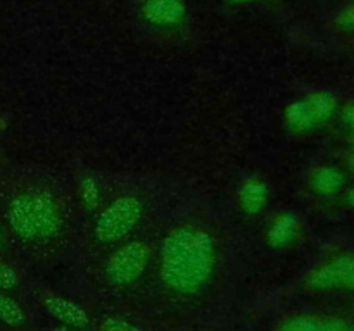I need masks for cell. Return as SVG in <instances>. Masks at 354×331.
<instances>
[{"label": "cell", "instance_id": "cell-15", "mask_svg": "<svg viewBox=\"0 0 354 331\" xmlns=\"http://www.w3.org/2000/svg\"><path fill=\"white\" fill-rule=\"evenodd\" d=\"M100 330L102 331H140L138 328H135L133 324L127 323V321L116 319V317H107V319H104L102 328H100Z\"/></svg>", "mask_w": 354, "mask_h": 331}, {"label": "cell", "instance_id": "cell-2", "mask_svg": "<svg viewBox=\"0 0 354 331\" xmlns=\"http://www.w3.org/2000/svg\"><path fill=\"white\" fill-rule=\"evenodd\" d=\"M7 219L10 228L26 240L52 237L57 233L61 223L54 199L44 192L16 197L7 210Z\"/></svg>", "mask_w": 354, "mask_h": 331}, {"label": "cell", "instance_id": "cell-6", "mask_svg": "<svg viewBox=\"0 0 354 331\" xmlns=\"http://www.w3.org/2000/svg\"><path fill=\"white\" fill-rule=\"evenodd\" d=\"M144 14L151 23L173 24L182 19L185 6L182 0H147Z\"/></svg>", "mask_w": 354, "mask_h": 331}, {"label": "cell", "instance_id": "cell-13", "mask_svg": "<svg viewBox=\"0 0 354 331\" xmlns=\"http://www.w3.org/2000/svg\"><path fill=\"white\" fill-rule=\"evenodd\" d=\"M0 321L10 326H17L24 321V310L16 300L7 295H0Z\"/></svg>", "mask_w": 354, "mask_h": 331}, {"label": "cell", "instance_id": "cell-10", "mask_svg": "<svg viewBox=\"0 0 354 331\" xmlns=\"http://www.w3.org/2000/svg\"><path fill=\"white\" fill-rule=\"evenodd\" d=\"M296 217L290 216V214H283L282 217L277 219V223L273 224L272 230H270V243L275 245V247L287 243V241L294 237V233H296Z\"/></svg>", "mask_w": 354, "mask_h": 331}, {"label": "cell", "instance_id": "cell-20", "mask_svg": "<svg viewBox=\"0 0 354 331\" xmlns=\"http://www.w3.org/2000/svg\"><path fill=\"white\" fill-rule=\"evenodd\" d=\"M348 200H349V203H351V205H354V190H351V192H349Z\"/></svg>", "mask_w": 354, "mask_h": 331}, {"label": "cell", "instance_id": "cell-9", "mask_svg": "<svg viewBox=\"0 0 354 331\" xmlns=\"http://www.w3.org/2000/svg\"><path fill=\"white\" fill-rule=\"evenodd\" d=\"M266 202V186L258 179L245 183L241 192V203L248 212H259Z\"/></svg>", "mask_w": 354, "mask_h": 331}, {"label": "cell", "instance_id": "cell-12", "mask_svg": "<svg viewBox=\"0 0 354 331\" xmlns=\"http://www.w3.org/2000/svg\"><path fill=\"white\" fill-rule=\"evenodd\" d=\"M286 117L289 126L294 128V130L304 131L315 126L313 116L310 114V110H308L306 103L304 102H296L292 103V106H289Z\"/></svg>", "mask_w": 354, "mask_h": 331}, {"label": "cell", "instance_id": "cell-19", "mask_svg": "<svg viewBox=\"0 0 354 331\" xmlns=\"http://www.w3.org/2000/svg\"><path fill=\"white\" fill-rule=\"evenodd\" d=\"M344 116H346V121H348V123L351 124V126L354 128V106L348 107V109H346Z\"/></svg>", "mask_w": 354, "mask_h": 331}, {"label": "cell", "instance_id": "cell-11", "mask_svg": "<svg viewBox=\"0 0 354 331\" xmlns=\"http://www.w3.org/2000/svg\"><path fill=\"white\" fill-rule=\"evenodd\" d=\"M304 103H306L308 110H310V114L313 116L315 123H317V121L327 119L335 109V100L332 99L330 95H327V93H317V95H311Z\"/></svg>", "mask_w": 354, "mask_h": 331}, {"label": "cell", "instance_id": "cell-5", "mask_svg": "<svg viewBox=\"0 0 354 331\" xmlns=\"http://www.w3.org/2000/svg\"><path fill=\"white\" fill-rule=\"evenodd\" d=\"M310 283L318 288L335 285L354 286V259H337L310 276Z\"/></svg>", "mask_w": 354, "mask_h": 331}, {"label": "cell", "instance_id": "cell-1", "mask_svg": "<svg viewBox=\"0 0 354 331\" xmlns=\"http://www.w3.org/2000/svg\"><path fill=\"white\" fill-rule=\"evenodd\" d=\"M214 265V243L197 228H180L165 240L161 248V276L180 292L196 290L209 278Z\"/></svg>", "mask_w": 354, "mask_h": 331}, {"label": "cell", "instance_id": "cell-21", "mask_svg": "<svg viewBox=\"0 0 354 331\" xmlns=\"http://www.w3.org/2000/svg\"><path fill=\"white\" fill-rule=\"evenodd\" d=\"M54 331H69V330H68V328H66V326H62V328H55Z\"/></svg>", "mask_w": 354, "mask_h": 331}, {"label": "cell", "instance_id": "cell-3", "mask_svg": "<svg viewBox=\"0 0 354 331\" xmlns=\"http://www.w3.org/2000/svg\"><path fill=\"white\" fill-rule=\"evenodd\" d=\"M142 214V203L135 197H123L111 203L97 221V237L100 240H120L130 233L138 223Z\"/></svg>", "mask_w": 354, "mask_h": 331}, {"label": "cell", "instance_id": "cell-8", "mask_svg": "<svg viewBox=\"0 0 354 331\" xmlns=\"http://www.w3.org/2000/svg\"><path fill=\"white\" fill-rule=\"evenodd\" d=\"M342 174L334 168H320L315 171V174L311 176V188L318 193H334L335 190H339L342 186Z\"/></svg>", "mask_w": 354, "mask_h": 331}, {"label": "cell", "instance_id": "cell-17", "mask_svg": "<svg viewBox=\"0 0 354 331\" xmlns=\"http://www.w3.org/2000/svg\"><path fill=\"white\" fill-rule=\"evenodd\" d=\"M82 195L83 200H85L88 205H95L97 200H99V190H97V185L92 179H85V181H83Z\"/></svg>", "mask_w": 354, "mask_h": 331}, {"label": "cell", "instance_id": "cell-7", "mask_svg": "<svg viewBox=\"0 0 354 331\" xmlns=\"http://www.w3.org/2000/svg\"><path fill=\"white\" fill-rule=\"evenodd\" d=\"M45 307L54 317H57L61 323L69 324V326H85L88 323V316L82 307L69 300L61 299V297H48L45 300Z\"/></svg>", "mask_w": 354, "mask_h": 331}, {"label": "cell", "instance_id": "cell-16", "mask_svg": "<svg viewBox=\"0 0 354 331\" xmlns=\"http://www.w3.org/2000/svg\"><path fill=\"white\" fill-rule=\"evenodd\" d=\"M17 283V274L14 269H10L9 265L0 264V288L9 290L14 288Z\"/></svg>", "mask_w": 354, "mask_h": 331}, {"label": "cell", "instance_id": "cell-18", "mask_svg": "<svg viewBox=\"0 0 354 331\" xmlns=\"http://www.w3.org/2000/svg\"><path fill=\"white\" fill-rule=\"evenodd\" d=\"M324 331H348L346 324L339 319H325L322 321Z\"/></svg>", "mask_w": 354, "mask_h": 331}, {"label": "cell", "instance_id": "cell-4", "mask_svg": "<svg viewBox=\"0 0 354 331\" xmlns=\"http://www.w3.org/2000/svg\"><path fill=\"white\" fill-rule=\"evenodd\" d=\"M149 262V248L140 241H131L111 257L107 274L120 285L135 281L144 272Z\"/></svg>", "mask_w": 354, "mask_h": 331}, {"label": "cell", "instance_id": "cell-22", "mask_svg": "<svg viewBox=\"0 0 354 331\" xmlns=\"http://www.w3.org/2000/svg\"><path fill=\"white\" fill-rule=\"evenodd\" d=\"M353 168H354V157H353Z\"/></svg>", "mask_w": 354, "mask_h": 331}, {"label": "cell", "instance_id": "cell-14", "mask_svg": "<svg viewBox=\"0 0 354 331\" xmlns=\"http://www.w3.org/2000/svg\"><path fill=\"white\" fill-rule=\"evenodd\" d=\"M282 331H324V326L322 321L313 317H294L282 328Z\"/></svg>", "mask_w": 354, "mask_h": 331}]
</instances>
